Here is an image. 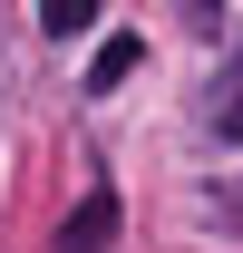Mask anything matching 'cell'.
<instances>
[{"label": "cell", "instance_id": "cell-1", "mask_svg": "<svg viewBox=\"0 0 243 253\" xmlns=\"http://www.w3.org/2000/svg\"><path fill=\"white\" fill-rule=\"evenodd\" d=\"M107 244H117V195L88 185L78 205H68V224H59V244H49V253H107Z\"/></svg>", "mask_w": 243, "mask_h": 253}, {"label": "cell", "instance_id": "cell-2", "mask_svg": "<svg viewBox=\"0 0 243 253\" xmlns=\"http://www.w3.org/2000/svg\"><path fill=\"white\" fill-rule=\"evenodd\" d=\"M136 59H146V39H107V49L88 59V88H97V97H107V88H126V78H136Z\"/></svg>", "mask_w": 243, "mask_h": 253}, {"label": "cell", "instance_id": "cell-3", "mask_svg": "<svg viewBox=\"0 0 243 253\" xmlns=\"http://www.w3.org/2000/svg\"><path fill=\"white\" fill-rule=\"evenodd\" d=\"M39 30H49V39H78V30H97V0H39Z\"/></svg>", "mask_w": 243, "mask_h": 253}, {"label": "cell", "instance_id": "cell-4", "mask_svg": "<svg viewBox=\"0 0 243 253\" xmlns=\"http://www.w3.org/2000/svg\"><path fill=\"white\" fill-rule=\"evenodd\" d=\"M214 126L243 146V39H234V78H224V97H214Z\"/></svg>", "mask_w": 243, "mask_h": 253}, {"label": "cell", "instance_id": "cell-5", "mask_svg": "<svg viewBox=\"0 0 243 253\" xmlns=\"http://www.w3.org/2000/svg\"><path fill=\"white\" fill-rule=\"evenodd\" d=\"M214 214H224V234H243V175H224V185H214Z\"/></svg>", "mask_w": 243, "mask_h": 253}]
</instances>
